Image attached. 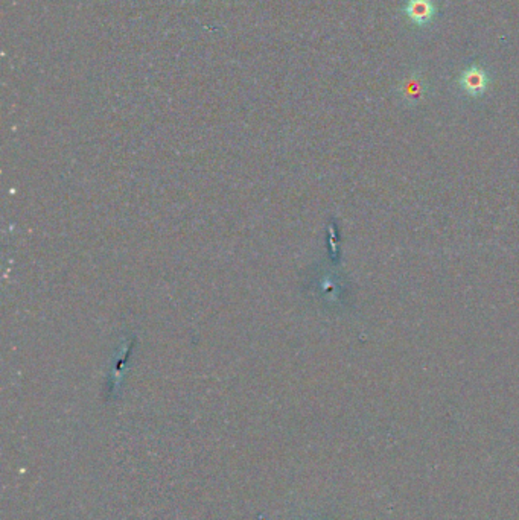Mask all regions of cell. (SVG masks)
Returning a JSON list of instances; mask_svg holds the SVG:
<instances>
[{
    "mask_svg": "<svg viewBox=\"0 0 519 520\" xmlns=\"http://www.w3.org/2000/svg\"><path fill=\"white\" fill-rule=\"evenodd\" d=\"M406 14L417 25H425L430 22L434 14V5L431 0H408Z\"/></svg>",
    "mask_w": 519,
    "mask_h": 520,
    "instance_id": "2",
    "label": "cell"
},
{
    "mask_svg": "<svg viewBox=\"0 0 519 520\" xmlns=\"http://www.w3.org/2000/svg\"><path fill=\"white\" fill-rule=\"evenodd\" d=\"M460 84L468 95L480 96L485 93L487 87V76L481 69L472 67L461 75Z\"/></svg>",
    "mask_w": 519,
    "mask_h": 520,
    "instance_id": "1",
    "label": "cell"
}]
</instances>
